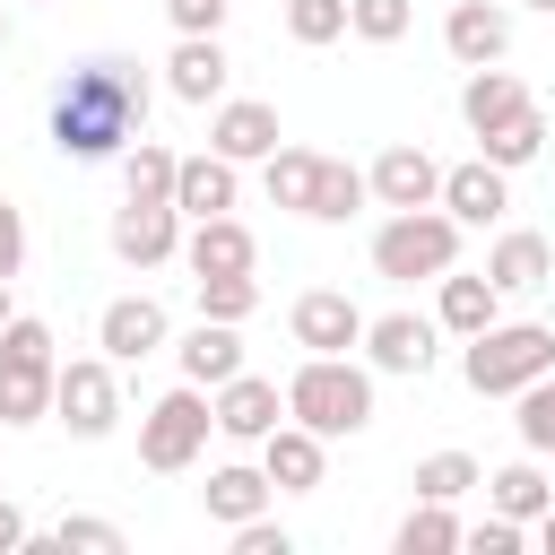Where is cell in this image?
<instances>
[{"instance_id":"cell-46","label":"cell","mask_w":555,"mask_h":555,"mask_svg":"<svg viewBox=\"0 0 555 555\" xmlns=\"http://www.w3.org/2000/svg\"><path fill=\"white\" fill-rule=\"evenodd\" d=\"M529 9H546V17H555V0H529Z\"/></svg>"},{"instance_id":"cell-45","label":"cell","mask_w":555,"mask_h":555,"mask_svg":"<svg viewBox=\"0 0 555 555\" xmlns=\"http://www.w3.org/2000/svg\"><path fill=\"white\" fill-rule=\"evenodd\" d=\"M0 43H9V9H0Z\"/></svg>"},{"instance_id":"cell-17","label":"cell","mask_w":555,"mask_h":555,"mask_svg":"<svg viewBox=\"0 0 555 555\" xmlns=\"http://www.w3.org/2000/svg\"><path fill=\"white\" fill-rule=\"evenodd\" d=\"M321 460H330V442H321L312 425H295V416L260 434V468H269L278 494H312V486H321Z\"/></svg>"},{"instance_id":"cell-26","label":"cell","mask_w":555,"mask_h":555,"mask_svg":"<svg viewBox=\"0 0 555 555\" xmlns=\"http://www.w3.org/2000/svg\"><path fill=\"white\" fill-rule=\"evenodd\" d=\"M260 182H269V199H278V208L312 217V191H321V156H312V147H278V156H260Z\"/></svg>"},{"instance_id":"cell-12","label":"cell","mask_w":555,"mask_h":555,"mask_svg":"<svg viewBox=\"0 0 555 555\" xmlns=\"http://www.w3.org/2000/svg\"><path fill=\"white\" fill-rule=\"evenodd\" d=\"M278 104H260V95H225L217 113H208V147L217 156H234V165H260V156H278Z\"/></svg>"},{"instance_id":"cell-19","label":"cell","mask_w":555,"mask_h":555,"mask_svg":"<svg viewBox=\"0 0 555 555\" xmlns=\"http://www.w3.org/2000/svg\"><path fill=\"white\" fill-rule=\"evenodd\" d=\"M243 321H191L182 330V347H173V364H182V382H199V390H217V382H234L243 373V338H234Z\"/></svg>"},{"instance_id":"cell-11","label":"cell","mask_w":555,"mask_h":555,"mask_svg":"<svg viewBox=\"0 0 555 555\" xmlns=\"http://www.w3.org/2000/svg\"><path fill=\"white\" fill-rule=\"evenodd\" d=\"M286 330H295V347H304V356H347V347H364V312H356L338 286H312V295H295Z\"/></svg>"},{"instance_id":"cell-31","label":"cell","mask_w":555,"mask_h":555,"mask_svg":"<svg viewBox=\"0 0 555 555\" xmlns=\"http://www.w3.org/2000/svg\"><path fill=\"white\" fill-rule=\"evenodd\" d=\"M468 486H486V468H477L468 451H425V460H416V494H425V503H460Z\"/></svg>"},{"instance_id":"cell-43","label":"cell","mask_w":555,"mask_h":555,"mask_svg":"<svg viewBox=\"0 0 555 555\" xmlns=\"http://www.w3.org/2000/svg\"><path fill=\"white\" fill-rule=\"evenodd\" d=\"M538 538H546V555H555V503H546V512H538Z\"/></svg>"},{"instance_id":"cell-30","label":"cell","mask_w":555,"mask_h":555,"mask_svg":"<svg viewBox=\"0 0 555 555\" xmlns=\"http://www.w3.org/2000/svg\"><path fill=\"white\" fill-rule=\"evenodd\" d=\"M373 199V182L356 173V165H338V156H321V191H312V225H347L356 208Z\"/></svg>"},{"instance_id":"cell-6","label":"cell","mask_w":555,"mask_h":555,"mask_svg":"<svg viewBox=\"0 0 555 555\" xmlns=\"http://www.w3.org/2000/svg\"><path fill=\"white\" fill-rule=\"evenodd\" d=\"M52 373H61L52 330L17 312V321L0 330V425H35V416H52Z\"/></svg>"},{"instance_id":"cell-27","label":"cell","mask_w":555,"mask_h":555,"mask_svg":"<svg viewBox=\"0 0 555 555\" xmlns=\"http://www.w3.org/2000/svg\"><path fill=\"white\" fill-rule=\"evenodd\" d=\"M486 503H494V512H512V520H538V512L555 503V486H546L538 451H529V460H512V468H494V477H486Z\"/></svg>"},{"instance_id":"cell-24","label":"cell","mask_w":555,"mask_h":555,"mask_svg":"<svg viewBox=\"0 0 555 555\" xmlns=\"http://www.w3.org/2000/svg\"><path fill=\"white\" fill-rule=\"evenodd\" d=\"M269 494H278V486H269V468H243V460H234V468H208V486H199L208 520H225V529L260 520V512H269Z\"/></svg>"},{"instance_id":"cell-13","label":"cell","mask_w":555,"mask_h":555,"mask_svg":"<svg viewBox=\"0 0 555 555\" xmlns=\"http://www.w3.org/2000/svg\"><path fill=\"white\" fill-rule=\"evenodd\" d=\"M364 182H373V199H382V208H442V165H434L425 147H408V139H399V147H382Z\"/></svg>"},{"instance_id":"cell-40","label":"cell","mask_w":555,"mask_h":555,"mask_svg":"<svg viewBox=\"0 0 555 555\" xmlns=\"http://www.w3.org/2000/svg\"><path fill=\"white\" fill-rule=\"evenodd\" d=\"M165 17H173V35H217L225 0H165Z\"/></svg>"},{"instance_id":"cell-35","label":"cell","mask_w":555,"mask_h":555,"mask_svg":"<svg viewBox=\"0 0 555 555\" xmlns=\"http://www.w3.org/2000/svg\"><path fill=\"white\" fill-rule=\"evenodd\" d=\"M520 451H555V373H538L529 390H520Z\"/></svg>"},{"instance_id":"cell-20","label":"cell","mask_w":555,"mask_h":555,"mask_svg":"<svg viewBox=\"0 0 555 555\" xmlns=\"http://www.w3.org/2000/svg\"><path fill=\"white\" fill-rule=\"evenodd\" d=\"M225 43L217 35H182L173 43V61H165V87L182 95V104H225Z\"/></svg>"},{"instance_id":"cell-44","label":"cell","mask_w":555,"mask_h":555,"mask_svg":"<svg viewBox=\"0 0 555 555\" xmlns=\"http://www.w3.org/2000/svg\"><path fill=\"white\" fill-rule=\"evenodd\" d=\"M9 321H17V312H9V278H0V330H9Z\"/></svg>"},{"instance_id":"cell-3","label":"cell","mask_w":555,"mask_h":555,"mask_svg":"<svg viewBox=\"0 0 555 555\" xmlns=\"http://www.w3.org/2000/svg\"><path fill=\"white\" fill-rule=\"evenodd\" d=\"M460 373H468L477 399H520L538 373H555V330L546 321H494V330L468 338Z\"/></svg>"},{"instance_id":"cell-5","label":"cell","mask_w":555,"mask_h":555,"mask_svg":"<svg viewBox=\"0 0 555 555\" xmlns=\"http://www.w3.org/2000/svg\"><path fill=\"white\" fill-rule=\"evenodd\" d=\"M208 434H217V399H208L199 382H182V390H165V399L139 416V468L173 477V468H191V460L208 451Z\"/></svg>"},{"instance_id":"cell-34","label":"cell","mask_w":555,"mask_h":555,"mask_svg":"<svg viewBox=\"0 0 555 555\" xmlns=\"http://www.w3.org/2000/svg\"><path fill=\"white\" fill-rule=\"evenodd\" d=\"M416 26V0H347V35H364V43H399Z\"/></svg>"},{"instance_id":"cell-14","label":"cell","mask_w":555,"mask_h":555,"mask_svg":"<svg viewBox=\"0 0 555 555\" xmlns=\"http://www.w3.org/2000/svg\"><path fill=\"white\" fill-rule=\"evenodd\" d=\"M208 399H217V434H225V442H260L269 425H286V390L260 382V373H234V382H217Z\"/></svg>"},{"instance_id":"cell-9","label":"cell","mask_w":555,"mask_h":555,"mask_svg":"<svg viewBox=\"0 0 555 555\" xmlns=\"http://www.w3.org/2000/svg\"><path fill=\"white\" fill-rule=\"evenodd\" d=\"M442 338V321H425V312H382V321H364V364L373 373H408V382H425L434 373V347Z\"/></svg>"},{"instance_id":"cell-8","label":"cell","mask_w":555,"mask_h":555,"mask_svg":"<svg viewBox=\"0 0 555 555\" xmlns=\"http://www.w3.org/2000/svg\"><path fill=\"white\" fill-rule=\"evenodd\" d=\"M182 251V208L173 199H121L113 217V260L121 269H165Z\"/></svg>"},{"instance_id":"cell-36","label":"cell","mask_w":555,"mask_h":555,"mask_svg":"<svg viewBox=\"0 0 555 555\" xmlns=\"http://www.w3.org/2000/svg\"><path fill=\"white\" fill-rule=\"evenodd\" d=\"M286 35L295 43H338L347 35V0H286Z\"/></svg>"},{"instance_id":"cell-16","label":"cell","mask_w":555,"mask_h":555,"mask_svg":"<svg viewBox=\"0 0 555 555\" xmlns=\"http://www.w3.org/2000/svg\"><path fill=\"white\" fill-rule=\"evenodd\" d=\"M182 260H191V278H225V269H260V243H251V225L225 208V217H191Z\"/></svg>"},{"instance_id":"cell-15","label":"cell","mask_w":555,"mask_h":555,"mask_svg":"<svg viewBox=\"0 0 555 555\" xmlns=\"http://www.w3.org/2000/svg\"><path fill=\"white\" fill-rule=\"evenodd\" d=\"M442 52H451L460 69L503 61V52H512V9H494V0H460V9L442 17Z\"/></svg>"},{"instance_id":"cell-2","label":"cell","mask_w":555,"mask_h":555,"mask_svg":"<svg viewBox=\"0 0 555 555\" xmlns=\"http://www.w3.org/2000/svg\"><path fill=\"white\" fill-rule=\"evenodd\" d=\"M286 416L312 425L321 442L364 434V425H373V373L347 364V356H304V364L286 373Z\"/></svg>"},{"instance_id":"cell-22","label":"cell","mask_w":555,"mask_h":555,"mask_svg":"<svg viewBox=\"0 0 555 555\" xmlns=\"http://www.w3.org/2000/svg\"><path fill=\"white\" fill-rule=\"evenodd\" d=\"M442 208H451L460 225H494V217L512 208L503 165H486V156H477V165H451V173H442Z\"/></svg>"},{"instance_id":"cell-33","label":"cell","mask_w":555,"mask_h":555,"mask_svg":"<svg viewBox=\"0 0 555 555\" xmlns=\"http://www.w3.org/2000/svg\"><path fill=\"white\" fill-rule=\"evenodd\" d=\"M191 286H199V312H208V321H251V312H260V278H251V269L191 278Z\"/></svg>"},{"instance_id":"cell-29","label":"cell","mask_w":555,"mask_h":555,"mask_svg":"<svg viewBox=\"0 0 555 555\" xmlns=\"http://www.w3.org/2000/svg\"><path fill=\"white\" fill-rule=\"evenodd\" d=\"M460 538H468V529L451 520V503H425V494H416V512L390 529V546H399V555H451Z\"/></svg>"},{"instance_id":"cell-28","label":"cell","mask_w":555,"mask_h":555,"mask_svg":"<svg viewBox=\"0 0 555 555\" xmlns=\"http://www.w3.org/2000/svg\"><path fill=\"white\" fill-rule=\"evenodd\" d=\"M173 173H182V156H173V147H156L147 130L121 147V191H130V199H173Z\"/></svg>"},{"instance_id":"cell-1","label":"cell","mask_w":555,"mask_h":555,"mask_svg":"<svg viewBox=\"0 0 555 555\" xmlns=\"http://www.w3.org/2000/svg\"><path fill=\"white\" fill-rule=\"evenodd\" d=\"M147 130V78L139 61H78L52 87V147L69 165H104Z\"/></svg>"},{"instance_id":"cell-4","label":"cell","mask_w":555,"mask_h":555,"mask_svg":"<svg viewBox=\"0 0 555 555\" xmlns=\"http://www.w3.org/2000/svg\"><path fill=\"white\" fill-rule=\"evenodd\" d=\"M373 269L390 286H416V278L460 269V217L451 208H390V225L373 234Z\"/></svg>"},{"instance_id":"cell-23","label":"cell","mask_w":555,"mask_h":555,"mask_svg":"<svg viewBox=\"0 0 555 555\" xmlns=\"http://www.w3.org/2000/svg\"><path fill=\"white\" fill-rule=\"evenodd\" d=\"M486 278H494V286H503V295H538V286H546V278H555V243H546V234H529V225H520V234H503V243H494V251H486Z\"/></svg>"},{"instance_id":"cell-41","label":"cell","mask_w":555,"mask_h":555,"mask_svg":"<svg viewBox=\"0 0 555 555\" xmlns=\"http://www.w3.org/2000/svg\"><path fill=\"white\" fill-rule=\"evenodd\" d=\"M17 269H26V217L0 199V278H17Z\"/></svg>"},{"instance_id":"cell-25","label":"cell","mask_w":555,"mask_h":555,"mask_svg":"<svg viewBox=\"0 0 555 555\" xmlns=\"http://www.w3.org/2000/svg\"><path fill=\"white\" fill-rule=\"evenodd\" d=\"M173 208L182 217H225L234 208V156H182V173H173Z\"/></svg>"},{"instance_id":"cell-10","label":"cell","mask_w":555,"mask_h":555,"mask_svg":"<svg viewBox=\"0 0 555 555\" xmlns=\"http://www.w3.org/2000/svg\"><path fill=\"white\" fill-rule=\"evenodd\" d=\"M173 338V321H165V304L156 295H113L104 312H95V347L113 356V364H139V356H156Z\"/></svg>"},{"instance_id":"cell-21","label":"cell","mask_w":555,"mask_h":555,"mask_svg":"<svg viewBox=\"0 0 555 555\" xmlns=\"http://www.w3.org/2000/svg\"><path fill=\"white\" fill-rule=\"evenodd\" d=\"M520 113H529V87H520L512 69H494V61H486V69H468V87H460V121H468L477 139H486V130H503V121H520Z\"/></svg>"},{"instance_id":"cell-18","label":"cell","mask_w":555,"mask_h":555,"mask_svg":"<svg viewBox=\"0 0 555 555\" xmlns=\"http://www.w3.org/2000/svg\"><path fill=\"white\" fill-rule=\"evenodd\" d=\"M434 321L451 330V338H477V330H494L503 321V286L477 269V278H460V269H442L434 278Z\"/></svg>"},{"instance_id":"cell-37","label":"cell","mask_w":555,"mask_h":555,"mask_svg":"<svg viewBox=\"0 0 555 555\" xmlns=\"http://www.w3.org/2000/svg\"><path fill=\"white\" fill-rule=\"evenodd\" d=\"M52 546H61V555H69V546H78V555H121V529L95 520V512H69V520L52 529Z\"/></svg>"},{"instance_id":"cell-39","label":"cell","mask_w":555,"mask_h":555,"mask_svg":"<svg viewBox=\"0 0 555 555\" xmlns=\"http://www.w3.org/2000/svg\"><path fill=\"white\" fill-rule=\"evenodd\" d=\"M234 555H295V538L260 512V520H243V529H234Z\"/></svg>"},{"instance_id":"cell-7","label":"cell","mask_w":555,"mask_h":555,"mask_svg":"<svg viewBox=\"0 0 555 555\" xmlns=\"http://www.w3.org/2000/svg\"><path fill=\"white\" fill-rule=\"evenodd\" d=\"M52 416L78 434V442H104L121 425V382H113V356H69L52 373Z\"/></svg>"},{"instance_id":"cell-32","label":"cell","mask_w":555,"mask_h":555,"mask_svg":"<svg viewBox=\"0 0 555 555\" xmlns=\"http://www.w3.org/2000/svg\"><path fill=\"white\" fill-rule=\"evenodd\" d=\"M538 147H546V113H538V104H529L520 121H503V130H486V139H477V156H486V165H503V173H512V165H529Z\"/></svg>"},{"instance_id":"cell-38","label":"cell","mask_w":555,"mask_h":555,"mask_svg":"<svg viewBox=\"0 0 555 555\" xmlns=\"http://www.w3.org/2000/svg\"><path fill=\"white\" fill-rule=\"evenodd\" d=\"M520 529H529V520H512V512H486V520H477L460 546H477V555H520Z\"/></svg>"},{"instance_id":"cell-42","label":"cell","mask_w":555,"mask_h":555,"mask_svg":"<svg viewBox=\"0 0 555 555\" xmlns=\"http://www.w3.org/2000/svg\"><path fill=\"white\" fill-rule=\"evenodd\" d=\"M26 538H35V529H26V512H17V503H9V494H0V555H17V546H26Z\"/></svg>"}]
</instances>
